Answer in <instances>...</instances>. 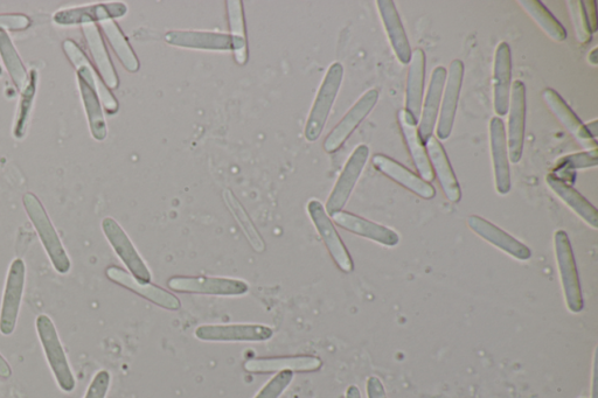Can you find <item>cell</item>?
I'll use <instances>...</instances> for the list:
<instances>
[{
  "label": "cell",
  "mask_w": 598,
  "mask_h": 398,
  "mask_svg": "<svg viewBox=\"0 0 598 398\" xmlns=\"http://www.w3.org/2000/svg\"><path fill=\"white\" fill-rule=\"evenodd\" d=\"M62 47L73 66L78 69L76 75H78L81 99L86 110L90 134L96 141L103 142L107 138L108 129L101 102L110 115L116 114L120 106L79 45L73 40H66Z\"/></svg>",
  "instance_id": "1"
},
{
  "label": "cell",
  "mask_w": 598,
  "mask_h": 398,
  "mask_svg": "<svg viewBox=\"0 0 598 398\" xmlns=\"http://www.w3.org/2000/svg\"><path fill=\"white\" fill-rule=\"evenodd\" d=\"M23 204L26 214L29 216L34 228H36L40 241L43 243L54 269L60 275L68 274L72 268L71 260H69L66 249L62 246L57 230H55L45 207L41 204L37 195L30 192L24 195Z\"/></svg>",
  "instance_id": "2"
},
{
  "label": "cell",
  "mask_w": 598,
  "mask_h": 398,
  "mask_svg": "<svg viewBox=\"0 0 598 398\" xmlns=\"http://www.w3.org/2000/svg\"><path fill=\"white\" fill-rule=\"evenodd\" d=\"M344 78V67L339 62L330 66L319 88L314 106L310 111L304 136L308 142H316L321 137L326 122L337 99Z\"/></svg>",
  "instance_id": "3"
},
{
  "label": "cell",
  "mask_w": 598,
  "mask_h": 398,
  "mask_svg": "<svg viewBox=\"0 0 598 398\" xmlns=\"http://www.w3.org/2000/svg\"><path fill=\"white\" fill-rule=\"evenodd\" d=\"M37 332L43 346L46 359L59 387L65 393H72L76 387L75 377L69 366L64 347L61 345L57 328L46 314H40L36 320Z\"/></svg>",
  "instance_id": "4"
},
{
  "label": "cell",
  "mask_w": 598,
  "mask_h": 398,
  "mask_svg": "<svg viewBox=\"0 0 598 398\" xmlns=\"http://www.w3.org/2000/svg\"><path fill=\"white\" fill-rule=\"evenodd\" d=\"M554 244L556 262H558L568 310L573 313H580L584 307L580 276L576 267L572 243H570L565 230H558L555 233Z\"/></svg>",
  "instance_id": "5"
},
{
  "label": "cell",
  "mask_w": 598,
  "mask_h": 398,
  "mask_svg": "<svg viewBox=\"0 0 598 398\" xmlns=\"http://www.w3.org/2000/svg\"><path fill=\"white\" fill-rule=\"evenodd\" d=\"M168 288L175 292L218 297H241L249 292L248 283L241 279L206 276L171 277Z\"/></svg>",
  "instance_id": "6"
},
{
  "label": "cell",
  "mask_w": 598,
  "mask_h": 398,
  "mask_svg": "<svg viewBox=\"0 0 598 398\" xmlns=\"http://www.w3.org/2000/svg\"><path fill=\"white\" fill-rule=\"evenodd\" d=\"M26 279V265L22 258L12 262L6 278L2 309H0V333L9 337L16 330L20 305H22Z\"/></svg>",
  "instance_id": "7"
},
{
  "label": "cell",
  "mask_w": 598,
  "mask_h": 398,
  "mask_svg": "<svg viewBox=\"0 0 598 398\" xmlns=\"http://www.w3.org/2000/svg\"><path fill=\"white\" fill-rule=\"evenodd\" d=\"M307 208L310 219L314 223L318 234L321 235L332 260L335 261L337 267L345 272V274H351L354 270L352 257L349 250L345 247L343 240L340 239L337 229L333 225L328 213H326L322 202L312 199L309 201Z\"/></svg>",
  "instance_id": "8"
},
{
  "label": "cell",
  "mask_w": 598,
  "mask_h": 398,
  "mask_svg": "<svg viewBox=\"0 0 598 398\" xmlns=\"http://www.w3.org/2000/svg\"><path fill=\"white\" fill-rule=\"evenodd\" d=\"M368 156H370V149L367 145H359L353 151L349 160L344 167L342 174L335 187L330 194L328 202H326L325 211L329 216L343 211V208L349 201L351 194L356 187L358 180L365 169Z\"/></svg>",
  "instance_id": "9"
},
{
  "label": "cell",
  "mask_w": 598,
  "mask_h": 398,
  "mask_svg": "<svg viewBox=\"0 0 598 398\" xmlns=\"http://www.w3.org/2000/svg\"><path fill=\"white\" fill-rule=\"evenodd\" d=\"M102 230L106 235L110 246L120 260L128 268L130 274L138 281L151 283V272L148 265L145 264L141 255L138 254L134 243L131 242L127 233L118 225L113 218H106L102 221Z\"/></svg>",
  "instance_id": "10"
},
{
  "label": "cell",
  "mask_w": 598,
  "mask_h": 398,
  "mask_svg": "<svg viewBox=\"0 0 598 398\" xmlns=\"http://www.w3.org/2000/svg\"><path fill=\"white\" fill-rule=\"evenodd\" d=\"M194 335L205 342H264L274 337V330L259 324L201 325Z\"/></svg>",
  "instance_id": "11"
},
{
  "label": "cell",
  "mask_w": 598,
  "mask_h": 398,
  "mask_svg": "<svg viewBox=\"0 0 598 398\" xmlns=\"http://www.w3.org/2000/svg\"><path fill=\"white\" fill-rule=\"evenodd\" d=\"M379 92L377 89L368 90L366 94L360 97V100L354 104L343 120L333 129L324 142V150L328 153H335L347 141L353 131L359 127V124L365 120L371 113L375 104L378 103Z\"/></svg>",
  "instance_id": "12"
},
{
  "label": "cell",
  "mask_w": 598,
  "mask_h": 398,
  "mask_svg": "<svg viewBox=\"0 0 598 398\" xmlns=\"http://www.w3.org/2000/svg\"><path fill=\"white\" fill-rule=\"evenodd\" d=\"M106 275L111 282L136 293V295L149 300L152 304L162 307V309L178 311L182 307L179 298L173 295V293L164 290L161 286L138 281L129 272L121 268L109 267L106 270Z\"/></svg>",
  "instance_id": "13"
},
{
  "label": "cell",
  "mask_w": 598,
  "mask_h": 398,
  "mask_svg": "<svg viewBox=\"0 0 598 398\" xmlns=\"http://www.w3.org/2000/svg\"><path fill=\"white\" fill-rule=\"evenodd\" d=\"M509 137L507 141V152L513 164L520 162L523 157L525 127H526V87L523 81H514L512 87Z\"/></svg>",
  "instance_id": "14"
},
{
  "label": "cell",
  "mask_w": 598,
  "mask_h": 398,
  "mask_svg": "<svg viewBox=\"0 0 598 398\" xmlns=\"http://www.w3.org/2000/svg\"><path fill=\"white\" fill-rule=\"evenodd\" d=\"M127 13V5L123 3H100L55 12L53 22L59 26H87L122 18Z\"/></svg>",
  "instance_id": "15"
},
{
  "label": "cell",
  "mask_w": 598,
  "mask_h": 398,
  "mask_svg": "<svg viewBox=\"0 0 598 398\" xmlns=\"http://www.w3.org/2000/svg\"><path fill=\"white\" fill-rule=\"evenodd\" d=\"M464 64L461 60L451 62L449 73L447 74V87L444 90L440 120L437 124V137L448 139L454 128L455 117L457 113L458 100H460L461 89L463 85Z\"/></svg>",
  "instance_id": "16"
},
{
  "label": "cell",
  "mask_w": 598,
  "mask_h": 398,
  "mask_svg": "<svg viewBox=\"0 0 598 398\" xmlns=\"http://www.w3.org/2000/svg\"><path fill=\"white\" fill-rule=\"evenodd\" d=\"M323 361L314 355L282 356V358H259L245 362L243 368L252 374L281 373L289 370L292 373L317 372Z\"/></svg>",
  "instance_id": "17"
},
{
  "label": "cell",
  "mask_w": 598,
  "mask_h": 398,
  "mask_svg": "<svg viewBox=\"0 0 598 398\" xmlns=\"http://www.w3.org/2000/svg\"><path fill=\"white\" fill-rule=\"evenodd\" d=\"M468 225L472 232L481 236L483 240L505 251L510 256L517 258L519 261H528L532 257V251L513 236L507 234L505 230L493 225L488 220L481 218L478 215H471L468 219Z\"/></svg>",
  "instance_id": "18"
},
{
  "label": "cell",
  "mask_w": 598,
  "mask_h": 398,
  "mask_svg": "<svg viewBox=\"0 0 598 398\" xmlns=\"http://www.w3.org/2000/svg\"><path fill=\"white\" fill-rule=\"evenodd\" d=\"M331 218L337 226L347 232L378 242L382 246L395 247L400 242V236L393 229L378 225V223L361 218L356 214L340 211L331 215Z\"/></svg>",
  "instance_id": "19"
},
{
  "label": "cell",
  "mask_w": 598,
  "mask_h": 398,
  "mask_svg": "<svg viewBox=\"0 0 598 398\" xmlns=\"http://www.w3.org/2000/svg\"><path fill=\"white\" fill-rule=\"evenodd\" d=\"M372 163L379 172L389 179L395 181L408 191L413 192L422 199L431 200L435 198L436 190L433 185L426 183L423 179L407 167L396 162V160L385 155H375Z\"/></svg>",
  "instance_id": "20"
},
{
  "label": "cell",
  "mask_w": 598,
  "mask_h": 398,
  "mask_svg": "<svg viewBox=\"0 0 598 398\" xmlns=\"http://www.w3.org/2000/svg\"><path fill=\"white\" fill-rule=\"evenodd\" d=\"M490 139L497 191L499 194L506 195L511 191V172L505 125L502 118H492L490 122Z\"/></svg>",
  "instance_id": "21"
},
{
  "label": "cell",
  "mask_w": 598,
  "mask_h": 398,
  "mask_svg": "<svg viewBox=\"0 0 598 398\" xmlns=\"http://www.w3.org/2000/svg\"><path fill=\"white\" fill-rule=\"evenodd\" d=\"M512 83V55L507 43H500L496 51L493 67V99L498 116L509 113Z\"/></svg>",
  "instance_id": "22"
},
{
  "label": "cell",
  "mask_w": 598,
  "mask_h": 398,
  "mask_svg": "<svg viewBox=\"0 0 598 398\" xmlns=\"http://www.w3.org/2000/svg\"><path fill=\"white\" fill-rule=\"evenodd\" d=\"M426 149L431 164V169L440 181L445 197L454 204L462 199L461 186L458 184L456 174L451 167L447 152L436 137H430L426 143Z\"/></svg>",
  "instance_id": "23"
},
{
  "label": "cell",
  "mask_w": 598,
  "mask_h": 398,
  "mask_svg": "<svg viewBox=\"0 0 598 398\" xmlns=\"http://www.w3.org/2000/svg\"><path fill=\"white\" fill-rule=\"evenodd\" d=\"M542 97H544L549 110L552 111L563 127L574 136L583 148L589 149V151L597 149L596 139L589 135L580 118L574 114V111L568 107L565 100L554 89H545Z\"/></svg>",
  "instance_id": "24"
},
{
  "label": "cell",
  "mask_w": 598,
  "mask_h": 398,
  "mask_svg": "<svg viewBox=\"0 0 598 398\" xmlns=\"http://www.w3.org/2000/svg\"><path fill=\"white\" fill-rule=\"evenodd\" d=\"M164 40L171 46L204 51H232V39L225 33L170 31Z\"/></svg>",
  "instance_id": "25"
},
{
  "label": "cell",
  "mask_w": 598,
  "mask_h": 398,
  "mask_svg": "<svg viewBox=\"0 0 598 398\" xmlns=\"http://www.w3.org/2000/svg\"><path fill=\"white\" fill-rule=\"evenodd\" d=\"M447 74V69L438 66L431 75L426 101H424L422 109L420 127L417 128L424 145L430 137H433Z\"/></svg>",
  "instance_id": "26"
},
{
  "label": "cell",
  "mask_w": 598,
  "mask_h": 398,
  "mask_svg": "<svg viewBox=\"0 0 598 398\" xmlns=\"http://www.w3.org/2000/svg\"><path fill=\"white\" fill-rule=\"evenodd\" d=\"M398 118L402 135L405 137L417 172H419L421 179L430 184L434 180L435 174L433 169H431L426 145L423 144L419 130H417V122L405 109L399 111Z\"/></svg>",
  "instance_id": "27"
},
{
  "label": "cell",
  "mask_w": 598,
  "mask_h": 398,
  "mask_svg": "<svg viewBox=\"0 0 598 398\" xmlns=\"http://www.w3.org/2000/svg\"><path fill=\"white\" fill-rule=\"evenodd\" d=\"M377 4L396 57H398L401 64L408 65L412 60V48H410L406 31L403 29L394 2L392 0H379Z\"/></svg>",
  "instance_id": "28"
},
{
  "label": "cell",
  "mask_w": 598,
  "mask_h": 398,
  "mask_svg": "<svg viewBox=\"0 0 598 398\" xmlns=\"http://www.w3.org/2000/svg\"><path fill=\"white\" fill-rule=\"evenodd\" d=\"M409 64L405 110L415 118L417 123H419L421 118L424 76H426V54H424L421 48H416Z\"/></svg>",
  "instance_id": "29"
},
{
  "label": "cell",
  "mask_w": 598,
  "mask_h": 398,
  "mask_svg": "<svg viewBox=\"0 0 598 398\" xmlns=\"http://www.w3.org/2000/svg\"><path fill=\"white\" fill-rule=\"evenodd\" d=\"M546 183L551 190L558 195V197L565 202V204L572 208L573 211L581 216V218L588 223L589 226L597 229L598 227V213L597 209L590 204V202L583 197L572 186L568 185L565 180L556 177L555 174H548Z\"/></svg>",
  "instance_id": "30"
},
{
  "label": "cell",
  "mask_w": 598,
  "mask_h": 398,
  "mask_svg": "<svg viewBox=\"0 0 598 398\" xmlns=\"http://www.w3.org/2000/svg\"><path fill=\"white\" fill-rule=\"evenodd\" d=\"M83 32H85L90 53L93 55L104 85L109 89H117L118 86H120V79H118L113 62H111L110 55L106 44H104L99 27L95 24L83 26Z\"/></svg>",
  "instance_id": "31"
},
{
  "label": "cell",
  "mask_w": 598,
  "mask_h": 398,
  "mask_svg": "<svg viewBox=\"0 0 598 398\" xmlns=\"http://www.w3.org/2000/svg\"><path fill=\"white\" fill-rule=\"evenodd\" d=\"M229 29H231L232 52L236 64L243 66L248 60V41L245 12L241 0H229L226 3Z\"/></svg>",
  "instance_id": "32"
},
{
  "label": "cell",
  "mask_w": 598,
  "mask_h": 398,
  "mask_svg": "<svg viewBox=\"0 0 598 398\" xmlns=\"http://www.w3.org/2000/svg\"><path fill=\"white\" fill-rule=\"evenodd\" d=\"M0 57L8 69L13 85L16 86L18 92L22 93L29 83L30 74L27 73L22 58L19 57L8 32L3 29H0Z\"/></svg>",
  "instance_id": "33"
},
{
  "label": "cell",
  "mask_w": 598,
  "mask_h": 398,
  "mask_svg": "<svg viewBox=\"0 0 598 398\" xmlns=\"http://www.w3.org/2000/svg\"><path fill=\"white\" fill-rule=\"evenodd\" d=\"M224 200L229 212L232 213L235 221L238 222L250 246L253 247L256 253H263L266 250V243H264L259 230L255 227L254 222L250 219L240 200L235 197V194L231 190L224 192Z\"/></svg>",
  "instance_id": "34"
},
{
  "label": "cell",
  "mask_w": 598,
  "mask_h": 398,
  "mask_svg": "<svg viewBox=\"0 0 598 398\" xmlns=\"http://www.w3.org/2000/svg\"><path fill=\"white\" fill-rule=\"evenodd\" d=\"M101 26L111 48H113L117 58L122 62L123 67L130 73L138 72V58L134 50H132L129 41L124 37L120 27L115 23V20H104Z\"/></svg>",
  "instance_id": "35"
},
{
  "label": "cell",
  "mask_w": 598,
  "mask_h": 398,
  "mask_svg": "<svg viewBox=\"0 0 598 398\" xmlns=\"http://www.w3.org/2000/svg\"><path fill=\"white\" fill-rule=\"evenodd\" d=\"M519 4L535 20V23L548 34V37L559 41V43L566 40L567 32L565 27L559 23V20L539 0H520Z\"/></svg>",
  "instance_id": "36"
},
{
  "label": "cell",
  "mask_w": 598,
  "mask_h": 398,
  "mask_svg": "<svg viewBox=\"0 0 598 398\" xmlns=\"http://www.w3.org/2000/svg\"><path fill=\"white\" fill-rule=\"evenodd\" d=\"M37 83H38V73L37 71L30 72L29 83L22 92V97H20V103L18 107V113L16 117L15 129H13V135L17 139H23L27 125H29L31 111L33 107L34 97L37 94Z\"/></svg>",
  "instance_id": "37"
},
{
  "label": "cell",
  "mask_w": 598,
  "mask_h": 398,
  "mask_svg": "<svg viewBox=\"0 0 598 398\" xmlns=\"http://www.w3.org/2000/svg\"><path fill=\"white\" fill-rule=\"evenodd\" d=\"M597 149L587 152L576 153V155L567 156L559 160L555 172L568 173L569 171L588 169L597 165Z\"/></svg>",
  "instance_id": "38"
},
{
  "label": "cell",
  "mask_w": 598,
  "mask_h": 398,
  "mask_svg": "<svg viewBox=\"0 0 598 398\" xmlns=\"http://www.w3.org/2000/svg\"><path fill=\"white\" fill-rule=\"evenodd\" d=\"M570 16H572L576 36L582 44H588L591 38H593V33L590 31V27L588 24V20L586 17V12H584L583 2H579V0H572V2H567Z\"/></svg>",
  "instance_id": "39"
},
{
  "label": "cell",
  "mask_w": 598,
  "mask_h": 398,
  "mask_svg": "<svg viewBox=\"0 0 598 398\" xmlns=\"http://www.w3.org/2000/svg\"><path fill=\"white\" fill-rule=\"evenodd\" d=\"M294 377V373L289 372V370L276 374L254 398H280L284 391L288 389Z\"/></svg>",
  "instance_id": "40"
},
{
  "label": "cell",
  "mask_w": 598,
  "mask_h": 398,
  "mask_svg": "<svg viewBox=\"0 0 598 398\" xmlns=\"http://www.w3.org/2000/svg\"><path fill=\"white\" fill-rule=\"evenodd\" d=\"M31 26V19L23 13H2L0 15V29L10 31H25Z\"/></svg>",
  "instance_id": "41"
},
{
  "label": "cell",
  "mask_w": 598,
  "mask_h": 398,
  "mask_svg": "<svg viewBox=\"0 0 598 398\" xmlns=\"http://www.w3.org/2000/svg\"><path fill=\"white\" fill-rule=\"evenodd\" d=\"M111 376L107 370H100L94 376L85 398H106L110 387Z\"/></svg>",
  "instance_id": "42"
},
{
  "label": "cell",
  "mask_w": 598,
  "mask_h": 398,
  "mask_svg": "<svg viewBox=\"0 0 598 398\" xmlns=\"http://www.w3.org/2000/svg\"><path fill=\"white\" fill-rule=\"evenodd\" d=\"M366 389L368 398H387L384 383L377 376L368 377Z\"/></svg>",
  "instance_id": "43"
},
{
  "label": "cell",
  "mask_w": 598,
  "mask_h": 398,
  "mask_svg": "<svg viewBox=\"0 0 598 398\" xmlns=\"http://www.w3.org/2000/svg\"><path fill=\"white\" fill-rule=\"evenodd\" d=\"M583 8L584 12H586L590 31L594 34L597 31L596 2H594V0L583 2Z\"/></svg>",
  "instance_id": "44"
},
{
  "label": "cell",
  "mask_w": 598,
  "mask_h": 398,
  "mask_svg": "<svg viewBox=\"0 0 598 398\" xmlns=\"http://www.w3.org/2000/svg\"><path fill=\"white\" fill-rule=\"evenodd\" d=\"M12 375V369L9 362L4 359V356L0 354V377L3 379H9Z\"/></svg>",
  "instance_id": "45"
},
{
  "label": "cell",
  "mask_w": 598,
  "mask_h": 398,
  "mask_svg": "<svg viewBox=\"0 0 598 398\" xmlns=\"http://www.w3.org/2000/svg\"><path fill=\"white\" fill-rule=\"evenodd\" d=\"M345 398H361L360 389L357 386H350L346 390Z\"/></svg>",
  "instance_id": "46"
},
{
  "label": "cell",
  "mask_w": 598,
  "mask_h": 398,
  "mask_svg": "<svg viewBox=\"0 0 598 398\" xmlns=\"http://www.w3.org/2000/svg\"><path fill=\"white\" fill-rule=\"evenodd\" d=\"M593 398H597V358L595 353L593 370Z\"/></svg>",
  "instance_id": "47"
},
{
  "label": "cell",
  "mask_w": 598,
  "mask_h": 398,
  "mask_svg": "<svg viewBox=\"0 0 598 398\" xmlns=\"http://www.w3.org/2000/svg\"><path fill=\"white\" fill-rule=\"evenodd\" d=\"M584 127H586L587 131L589 132V135L591 137H593L594 139H596V136H597V121L590 122L587 125H584Z\"/></svg>",
  "instance_id": "48"
},
{
  "label": "cell",
  "mask_w": 598,
  "mask_h": 398,
  "mask_svg": "<svg viewBox=\"0 0 598 398\" xmlns=\"http://www.w3.org/2000/svg\"><path fill=\"white\" fill-rule=\"evenodd\" d=\"M589 62H591V64H593L594 66L597 65V48H595V50L593 52L590 53L589 55Z\"/></svg>",
  "instance_id": "49"
},
{
  "label": "cell",
  "mask_w": 598,
  "mask_h": 398,
  "mask_svg": "<svg viewBox=\"0 0 598 398\" xmlns=\"http://www.w3.org/2000/svg\"><path fill=\"white\" fill-rule=\"evenodd\" d=\"M2 75H3V68H2V66H0V76H2Z\"/></svg>",
  "instance_id": "50"
}]
</instances>
